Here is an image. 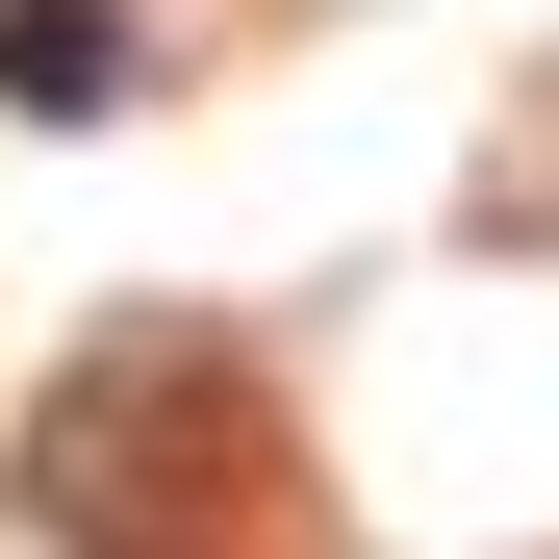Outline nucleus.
<instances>
[{"label":"nucleus","mask_w":559,"mask_h":559,"mask_svg":"<svg viewBox=\"0 0 559 559\" xmlns=\"http://www.w3.org/2000/svg\"><path fill=\"white\" fill-rule=\"evenodd\" d=\"M0 103H26V128H103L128 103V26H103V0H0Z\"/></svg>","instance_id":"obj_2"},{"label":"nucleus","mask_w":559,"mask_h":559,"mask_svg":"<svg viewBox=\"0 0 559 559\" xmlns=\"http://www.w3.org/2000/svg\"><path fill=\"white\" fill-rule=\"evenodd\" d=\"M26 534L51 559H204L229 484H254V407H229V356L204 331H103L76 382H26Z\"/></svg>","instance_id":"obj_1"}]
</instances>
